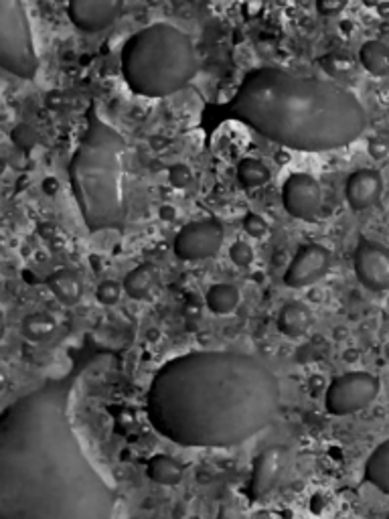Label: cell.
<instances>
[{"instance_id": "obj_28", "label": "cell", "mask_w": 389, "mask_h": 519, "mask_svg": "<svg viewBox=\"0 0 389 519\" xmlns=\"http://www.w3.org/2000/svg\"><path fill=\"white\" fill-rule=\"evenodd\" d=\"M11 138H13V142L19 146L21 150H32L37 146V142H39L37 132L29 124L14 126L13 132H11Z\"/></svg>"}, {"instance_id": "obj_27", "label": "cell", "mask_w": 389, "mask_h": 519, "mask_svg": "<svg viewBox=\"0 0 389 519\" xmlns=\"http://www.w3.org/2000/svg\"><path fill=\"white\" fill-rule=\"evenodd\" d=\"M241 227H243V232L249 235V238H256V240L264 238L267 230H270V225H267L266 219L259 214H254V211H249V214L243 215Z\"/></svg>"}, {"instance_id": "obj_7", "label": "cell", "mask_w": 389, "mask_h": 519, "mask_svg": "<svg viewBox=\"0 0 389 519\" xmlns=\"http://www.w3.org/2000/svg\"><path fill=\"white\" fill-rule=\"evenodd\" d=\"M379 396V379L367 371H348L330 381L324 394V408L330 416H351L369 408Z\"/></svg>"}, {"instance_id": "obj_11", "label": "cell", "mask_w": 389, "mask_h": 519, "mask_svg": "<svg viewBox=\"0 0 389 519\" xmlns=\"http://www.w3.org/2000/svg\"><path fill=\"white\" fill-rule=\"evenodd\" d=\"M282 203L288 215L294 219L316 217L322 205V189L312 175L294 173L286 178L282 187Z\"/></svg>"}, {"instance_id": "obj_34", "label": "cell", "mask_w": 389, "mask_h": 519, "mask_svg": "<svg viewBox=\"0 0 389 519\" xmlns=\"http://www.w3.org/2000/svg\"><path fill=\"white\" fill-rule=\"evenodd\" d=\"M5 331H6V324H5V314L0 311V341L5 337Z\"/></svg>"}, {"instance_id": "obj_33", "label": "cell", "mask_w": 389, "mask_h": 519, "mask_svg": "<svg viewBox=\"0 0 389 519\" xmlns=\"http://www.w3.org/2000/svg\"><path fill=\"white\" fill-rule=\"evenodd\" d=\"M6 384H8V376H6V371H5V369H0V392H3V389L6 387Z\"/></svg>"}, {"instance_id": "obj_22", "label": "cell", "mask_w": 389, "mask_h": 519, "mask_svg": "<svg viewBox=\"0 0 389 519\" xmlns=\"http://www.w3.org/2000/svg\"><path fill=\"white\" fill-rule=\"evenodd\" d=\"M238 181L243 187V189H259V187H264L266 183H270L272 173L270 168H267L262 160L259 159H243L240 160L238 165Z\"/></svg>"}, {"instance_id": "obj_25", "label": "cell", "mask_w": 389, "mask_h": 519, "mask_svg": "<svg viewBox=\"0 0 389 519\" xmlns=\"http://www.w3.org/2000/svg\"><path fill=\"white\" fill-rule=\"evenodd\" d=\"M122 292H124V288H122V284L116 282V280H104L97 284V288H95V298H97V303L104 305V306H113L120 300L122 296Z\"/></svg>"}, {"instance_id": "obj_19", "label": "cell", "mask_w": 389, "mask_h": 519, "mask_svg": "<svg viewBox=\"0 0 389 519\" xmlns=\"http://www.w3.org/2000/svg\"><path fill=\"white\" fill-rule=\"evenodd\" d=\"M154 287H157V272L149 264L136 266L122 280V288L132 300H146L152 295Z\"/></svg>"}, {"instance_id": "obj_5", "label": "cell", "mask_w": 389, "mask_h": 519, "mask_svg": "<svg viewBox=\"0 0 389 519\" xmlns=\"http://www.w3.org/2000/svg\"><path fill=\"white\" fill-rule=\"evenodd\" d=\"M122 76L140 97H168L197 73L193 41L168 23H154L126 41L120 55Z\"/></svg>"}, {"instance_id": "obj_9", "label": "cell", "mask_w": 389, "mask_h": 519, "mask_svg": "<svg viewBox=\"0 0 389 519\" xmlns=\"http://www.w3.org/2000/svg\"><path fill=\"white\" fill-rule=\"evenodd\" d=\"M357 280L371 292L389 290V248L384 243L361 238L353 254Z\"/></svg>"}, {"instance_id": "obj_15", "label": "cell", "mask_w": 389, "mask_h": 519, "mask_svg": "<svg viewBox=\"0 0 389 519\" xmlns=\"http://www.w3.org/2000/svg\"><path fill=\"white\" fill-rule=\"evenodd\" d=\"M312 311L304 303H288L278 313V331L288 339L304 337L312 327Z\"/></svg>"}, {"instance_id": "obj_30", "label": "cell", "mask_w": 389, "mask_h": 519, "mask_svg": "<svg viewBox=\"0 0 389 519\" xmlns=\"http://www.w3.org/2000/svg\"><path fill=\"white\" fill-rule=\"evenodd\" d=\"M347 8V0H316V11L322 16H339Z\"/></svg>"}, {"instance_id": "obj_21", "label": "cell", "mask_w": 389, "mask_h": 519, "mask_svg": "<svg viewBox=\"0 0 389 519\" xmlns=\"http://www.w3.org/2000/svg\"><path fill=\"white\" fill-rule=\"evenodd\" d=\"M359 63L371 76L385 77L389 76V47L381 41H367L359 49Z\"/></svg>"}, {"instance_id": "obj_24", "label": "cell", "mask_w": 389, "mask_h": 519, "mask_svg": "<svg viewBox=\"0 0 389 519\" xmlns=\"http://www.w3.org/2000/svg\"><path fill=\"white\" fill-rule=\"evenodd\" d=\"M23 332L24 337L31 341H45L55 332V323L53 319H49L47 314H29L27 319L23 321Z\"/></svg>"}, {"instance_id": "obj_12", "label": "cell", "mask_w": 389, "mask_h": 519, "mask_svg": "<svg viewBox=\"0 0 389 519\" xmlns=\"http://www.w3.org/2000/svg\"><path fill=\"white\" fill-rule=\"evenodd\" d=\"M124 11V0H69V21L84 32L112 27Z\"/></svg>"}, {"instance_id": "obj_31", "label": "cell", "mask_w": 389, "mask_h": 519, "mask_svg": "<svg viewBox=\"0 0 389 519\" xmlns=\"http://www.w3.org/2000/svg\"><path fill=\"white\" fill-rule=\"evenodd\" d=\"M369 152H371V157L384 159L385 154L389 152V146L384 141H371L369 142Z\"/></svg>"}, {"instance_id": "obj_4", "label": "cell", "mask_w": 389, "mask_h": 519, "mask_svg": "<svg viewBox=\"0 0 389 519\" xmlns=\"http://www.w3.org/2000/svg\"><path fill=\"white\" fill-rule=\"evenodd\" d=\"M128 144L92 104L86 114V134L81 136L69 162L73 197L92 233L122 232L128 222L126 197Z\"/></svg>"}, {"instance_id": "obj_26", "label": "cell", "mask_w": 389, "mask_h": 519, "mask_svg": "<svg viewBox=\"0 0 389 519\" xmlns=\"http://www.w3.org/2000/svg\"><path fill=\"white\" fill-rule=\"evenodd\" d=\"M254 248L249 246L248 241H233L231 243V248H230V260L231 262L238 266V268H249L251 264H254Z\"/></svg>"}, {"instance_id": "obj_17", "label": "cell", "mask_w": 389, "mask_h": 519, "mask_svg": "<svg viewBox=\"0 0 389 519\" xmlns=\"http://www.w3.org/2000/svg\"><path fill=\"white\" fill-rule=\"evenodd\" d=\"M47 288L51 290V295L59 300L61 305L68 306L77 305L81 300V295H84L81 280L77 278V274H73L71 270H55L53 274H49Z\"/></svg>"}, {"instance_id": "obj_8", "label": "cell", "mask_w": 389, "mask_h": 519, "mask_svg": "<svg viewBox=\"0 0 389 519\" xmlns=\"http://www.w3.org/2000/svg\"><path fill=\"white\" fill-rule=\"evenodd\" d=\"M223 225L217 219L191 222L176 233L173 251L183 262H199V260L213 258L223 246Z\"/></svg>"}, {"instance_id": "obj_1", "label": "cell", "mask_w": 389, "mask_h": 519, "mask_svg": "<svg viewBox=\"0 0 389 519\" xmlns=\"http://www.w3.org/2000/svg\"><path fill=\"white\" fill-rule=\"evenodd\" d=\"M86 365L0 412V519H116L120 495L81 444L69 405Z\"/></svg>"}, {"instance_id": "obj_23", "label": "cell", "mask_w": 389, "mask_h": 519, "mask_svg": "<svg viewBox=\"0 0 389 519\" xmlns=\"http://www.w3.org/2000/svg\"><path fill=\"white\" fill-rule=\"evenodd\" d=\"M321 68L332 79H345L355 71V61L347 53H327L321 59Z\"/></svg>"}, {"instance_id": "obj_35", "label": "cell", "mask_w": 389, "mask_h": 519, "mask_svg": "<svg viewBox=\"0 0 389 519\" xmlns=\"http://www.w3.org/2000/svg\"><path fill=\"white\" fill-rule=\"evenodd\" d=\"M217 519H225V517H217Z\"/></svg>"}, {"instance_id": "obj_16", "label": "cell", "mask_w": 389, "mask_h": 519, "mask_svg": "<svg viewBox=\"0 0 389 519\" xmlns=\"http://www.w3.org/2000/svg\"><path fill=\"white\" fill-rule=\"evenodd\" d=\"M183 465L175 457H170V454H154L146 462V477L157 485L175 487L183 481Z\"/></svg>"}, {"instance_id": "obj_3", "label": "cell", "mask_w": 389, "mask_h": 519, "mask_svg": "<svg viewBox=\"0 0 389 519\" xmlns=\"http://www.w3.org/2000/svg\"><path fill=\"white\" fill-rule=\"evenodd\" d=\"M225 114L267 141L300 152L343 149L367 126V112L348 89L278 68L249 71Z\"/></svg>"}, {"instance_id": "obj_6", "label": "cell", "mask_w": 389, "mask_h": 519, "mask_svg": "<svg viewBox=\"0 0 389 519\" xmlns=\"http://www.w3.org/2000/svg\"><path fill=\"white\" fill-rule=\"evenodd\" d=\"M0 69L35 79L39 55L23 0H0Z\"/></svg>"}, {"instance_id": "obj_10", "label": "cell", "mask_w": 389, "mask_h": 519, "mask_svg": "<svg viewBox=\"0 0 389 519\" xmlns=\"http://www.w3.org/2000/svg\"><path fill=\"white\" fill-rule=\"evenodd\" d=\"M330 260V251L321 243H306L296 251L284 272V284L290 288L312 287L329 274Z\"/></svg>"}, {"instance_id": "obj_32", "label": "cell", "mask_w": 389, "mask_h": 519, "mask_svg": "<svg viewBox=\"0 0 389 519\" xmlns=\"http://www.w3.org/2000/svg\"><path fill=\"white\" fill-rule=\"evenodd\" d=\"M160 217H165V219H168V222H170V219L175 217L173 209H170V207H162V209H160Z\"/></svg>"}, {"instance_id": "obj_14", "label": "cell", "mask_w": 389, "mask_h": 519, "mask_svg": "<svg viewBox=\"0 0 389 519\" xmlns=\"http://www.w3.org/2000/svg\"><path fill=\"white\" fill-rule=\"evenodd\" d=\"M384 193V178L375 168H359L348 177L345 195L347 203L355 211H365L375 205Z\"/></svg>"}, {"instance_id": "obj_18", "label": "cell", "mask_w": 389, "mask_h": 519, "mask_svg": "<svg viewBox=\"0 0 389 519\" xmlns=\"http://www.w3.org/2000/svg\"><path fill=\"white\" fill-rule=\"evenodd\" d=\"M365 478L377 491L389 495V441L381 442L365 462Z\"/></svg>"}, {"instance_id": "obj_13", "label": "cell", "mask_w": 389, "mask_h": 519, "mask_svg": "<svg viewBox=\"0 0 389 519\" xmlns=\"http://www.w3.org/2000/svg\"><path fill=\"white\" fill-rule=\"evenodd\" d=\"M288 469V451L282 446H270L258 454L251 469L249 495L254 499H264L280 485Z\"/></svg>"}, {"instance_id": "obj_20", "label": "cell", "mask_w": 389, "mask_h": 519, "mask_svg": "<svg viewBox=\"0 0 389 519\" xmlns=\"http://www.w3.org/2000/svg\"><path fill=\"white\" fill-rule=\"evenodd\" d=\"M240 288L230 282L213 284L205 295V305L213 314H231L240 306Z\"/></svg>"}, {"instance_id": "obj_2", "label": "cell", "mask_w": 389, "mask_h": 519, "mask_svg": "<svg viewBox=\"0 0 389 519\" xmlns=\"http://www.w3.org/2000/svg\"><path fill=\"white\" fill-rule=\"evenodd\" d=\"M280 381L270 365L241 351H191L154 373L146 418L185 449H231L278 416Z\"/></svg>"}, {"instance_id": "obj_29", "label": "cell", "mask_w": 389, "mask_h": 519, "mask_svg": "<svg viewBox=\"0 0 389 519\" xmlns=\"http://www.w3.org/2000/svg\"><path fill=\"white\" fill-rule=\"evenodd\" d=\"M168 181H170V185L175 187V189H189V187L194 181V175H193V170L189 167L181 165V162H178V165L170 167Z\"/></svg>"}]
</instances>
